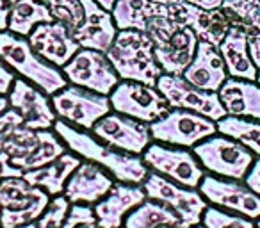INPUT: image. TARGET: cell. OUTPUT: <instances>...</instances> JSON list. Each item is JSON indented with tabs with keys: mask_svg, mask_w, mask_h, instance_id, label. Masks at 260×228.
<instances>
[{
	"mask_svg": "<svg viewBox=\"0 0 260 228\" xmlns=\"http://www.w3.org/2000/svg\"><path fill=\"white\" fill-rule=\"evenodd\" d=\"M114 182V177L107 170L91 160H82L66 180L62 194L70 203L94 205L111 191Z\"/></svg>",
	"mask_w": 260,
	"mask_h": 228,
	"instance_id": "d6986e66",
	"label": "cell"
},
{
	"mask_svg": "<svg viewBox=\"0 0 260 228\" xmlns=\"http://www.w3.org/2000/svg\"><path fill=\"white\" fill-rule=\"evenodd\" d=\"M15 79H16V73L13 72V70L9 68L4 61H2V57H0V94L8 96V93L11 91V86H13V82H15Z\"/></svg>",
	"mask_w": 260,
	"mask_h": 228,
	"instance_id": "74e56055",
	"label": "cell"
},
{
	"mask_svg": "<svg viewBox=\"0 0 260 228\" xmlns=\"http://www.w3.org/2000/svg\"><path fill=\"white\" fill-rule=\"evenodd\" d=\"M91 132L105 145L121 152L134 153V155H143V152L153 141L148 123L130 118L126 114H119L116 111L102 116L93 125Z\"/></svg>",
	"mask_w": 260,
	"mask_h": 228,
	"instance_id": "9a60e30c",
	"label": "cell"
},
{
	"mask_svg": "<svg viewBox=\"0 0 260 228\" xmlns=\"http://www.w3.org/2000/svg\"><path fill=\"white\" fill-rule=\"evenodd\" d=\"M221 57L226 66L228 77L234 79H246L255 80L256 79V68L253 64L251 57L248 52V29L239 23H232L230 30L226 32L224 40L217 47Z\"/></svg>",
	"mask_w": 260,
	"mask_h": 228,
	"instance_id": "d4e9b609",
	"label": "cell"
},
{
	"mask_svg": "<svg viewBox=\"0 0 260 228\" xmlns=\"http://www.w3.org/2000/svg\"><path fill=\"white\" fill-rule=\"evenodd\" d=\"M242 182H244L255 194L260 196V157H255V159H253V164L249 166L248 173H246V177L242 178Z\"/></svg>",
	"mask_w": 260,
	"mask_h": 228,
	"instance_id": "d590c367",
	"label": "cell"
},
{
	"mask_svg": "<svg viewBox=\"0 0 260 228\" xmlns=\"http://www.w3.org/2000/svg\"><path fill=\"white\" fill-rule=\"evenodd\" d=\"M84 20L75 30L73 40L80 45V48L107 52L118 34V27L114 23L111 11L104 9L94 0H82Z\"/></svg>",
	"mask_w": 260,
	"mask_h": 228,
	"instance_id": "7402d4cb",
	"label": "cell"
},
{
	"mask_svg": "<svg viewBox=\"0 0 260 228\" xmlns=\"http://www.w3.org/2000/svg\"><path fill=\"white\" fill-rule=\"evenodd\" d=\"M80 162H82V159L79 155H75L73 152H64L62 155H59L57 159L45 164V166L30 171H23L22 177L30 185H36V187H41L43 191H47L48 196L52 198V196L62 194L66 180Z\"/></svg>",
	"mask_w": 260,
	"mask_h": 228,
	"instance_id": "484cf974",
	"label": "cell"
},
{
	"mask_svg": "<svg viewBox=\"0 0 260 228\" xmlns=\"http://www.w3.org/2000/svg\"><path fill=\"white\" fill-rule=\"evenodd\" d=\"M216 132V121L185 109H170L162 118L150 123L153 141L182 148H192Z\"/></svg>",
	"mask_w": 260,
	"mask_h": 228,
	"instance_id": "9c48e42d",
	"label": "cell"
},
{
	"mask_svg": "<svg viewBox=\"0 0 260 228\" xmlns=\"http://www.w3.org/2000/svg\"><path fill=\"white\" fill-rule=\"evenodd\" d=\"M109 102L112 111L145 121L148 125L162 118L170 111L166 98L155 86L136 80H119L118 86L109 94Z\"/></svg>",
	"mask_w": 260,
	"mask_h": 228,
	"instance_id": "7c38bea8",
	"label": "cell"
},
{
	"mask_svg": "<svg viewBox=\"0 0 260 228\" xmlns=\"http://www.w3.org/2000/svg\"><path fill=\"white\" fill-rule=\"evenodd\" d=\"M145 32L153 43V54L162 73L182 75L194 57L198 38L191 27L175 22L168 15H157L146 25Z\"/></svg>",
	"mask_w": 260,
	"mask_h": 228,
	"instance_id": "277c9868",
	"label": "cell"
},
{
	"mask_svg": "<svg viewBox=\"0 0 260 228\" xmlns=\"http://www.w3.org/2000/svg\"><path fill=\"white\" fill-rule=\"evenodd\" d=\"M40 2H45V4H47V0H40Z\"/></svg>",
	"mask_w": 260,
	"mask_h": 228,
	"instance_id": "c3c4849f",
	"label": "cell"
},
{
	"mask_svg": "<svg viewBox=\"0 0 260 228\" xmlns=\"http://www.w3.org/2000/svg\"><path fill=\"white\" fill-rule=\"evenodd\" d=\"M228 116L260 120V84L228 77L217 91Z\"/></svg>",
	"mask_w": 260,
	"mask_h": 228,
	"instance_id": "cb8c5ba5",
	"label": "cell"
},
{
	"mask_svg": "<svg viewBox=\"0 0 260 228\" xmlns=\"http://www.w3.org/2000/svg\"><path fill=\"white\" fill-rule=\"evenodd\" d=\"M255 80H256V82L260 84V68H258V72H256V79H255Z\"/></svg>",
	"mask_w": 260,
	"mask_h": 228,
	"instance_id": "f6af8a7d",
	"label": "cell"
},
{
	"mask_svg": "<svg viewBox=\"0 0 260 228\" xmlns=\"http://www.w3.org/2000/svg\"><path fill=\"white\" fill-rule=\"evenodd\" d=\"M23 171L20 168L13 166L9 162V157L6 152H0V180L2 178H8V177H22Z\"/></svg>",
	"mask_w": 260,
	"mask_h": 228,
	"instance_id": "f35d334b",
	"label": "cell"
},
{
	"mask_svg": "<svg viewBox=\"0 0 260 228\" xmlns=\"http://www.w3.org/2000/svg\"><path fill=\"white\" fill-rule=\"evenodd\" d=\"M50 100L59 120L82 131H91L102 116L112 111L109 96L75 84H66L52 94Z\"/></svg>",
	"mask_w": 260,
	"mask_h": 228,
	"instance_id": "30bf717a",
	"label": "cell"
},
{
	"mask_svg": "<svg viewBox=\"0 0 260 228\" xmlns=\"http://www.w3.org/2000/svg\"><path fill=\"white\" fill-rule=\"evenodd\" d=\"M255 224H256V228H260V217H256V223Z\"/></svg>",
	"mask_w": 260,
	"mask_h": 228,
	"instance_id": "7dc6e473",
	"label": "cell"
},
{
	"mask_svg": "<svg viewBox=\"0 0 260 228\" xmlns=\"http://www.w3.org/2000/svg\"><path fill=\"white\" fill-rule=\"evenodd\" d=\"M189 4L196 6V8H203V9H216L221 8L223 0H185Z\"/></svg>",
	"mask_w": 260,
	"mask_h": 228,
	"instance_id": "60d3db41",
	"label": "cell"
},
{
	"mask_svg": "<svg viewBox=\"0 0 260 228\" xmlns=\"http://www.w3.org/2000/svg\"><path fill=\"white\" fill-rule=\"evenodd\" d=\"M94 2H96V4H100L104 9H107V11H111V9H112V6H114V2H116V0H94Z\"/></svg>",
	"mask_w": 260,
	"mask_h": 228,
	"instance_id": "b9f144b4",
	"label": "cell"
},
{
	"mask_svg": "<svg viewBox=\"0 0 260 228\" xmlns=\"http://www.w3.org/2000/svg\"><path fill=\"white\" fill-rule=\"evenodd\" d=\"M141 185L146 192V198L160 202L177 214L182 228L202 224L203 210L207 209L209 202L203 198L198 187L177 184V182L159 175L157 171H150Z\"/></svg>",
	"mask_w": 260,
	"mask_h": 228,
	"instance_id": "ba28073f",
	"label": "cell"
},
{
	"mask_svg": "<svg viewBox=\"0 0 260 228\" xmlns=\"http://www.w3.org/2000/svg\"><path fill=\"white\" fill-rule=\"evenodd\" d=\"M150 2H155V4H160V6H173V4L182 2V0H150Z\"/></svg>",
	"mask_w": 260,
	"mask_h": 228,
	"instance_id": "ee69618b",
	"label": "cell"
},
{
	"mask_svg": "<svg viewBox=\"0 0 260 228\" xmlns=\"http://www.w3.org/2000/svg\"><path fill=\"white\" fill-rule=\"evenodd\" d=\"M70 207H72V203L66 200L64 194L52 196L41 216H38L34 221L20 228H61V224L64 223L66 216H68Z\"/></svg>",
	"mask_w": 260,
	"mask_h": 228,
	"instance_id": "1f68e13d",
	"label": "cell"
},
{
	"mask_svg": "<svg viewBox=\"0 0 260 228\" xmlns=\"http://www.w3.org/2000/svg\"><path fill=\"white\" fill-rule=\"evenodd\" d=\"M202 224L205 228H256L255 219L219 209L216 205H207L202 216Z\"/></svg>",
	"mask_w": 260,
	"mask_h": 228,
	"instance_id": "4dcf8cb0",
	"label": "cell"
},
{
	"mask_svg": "<svg viewBox=\"0 0 260 228\" xmlns=\"http://www.w3.org/2000/svg\"><path fill=\"white\" fill-rule=\"evenodd\" d=\"M48 11L55 22L62 23L70 30H75L84 20L82 0H47Z\"/></svg>",
	"mask_w": 260,
	"mask_h": 228,
	"instance_id": "d6a6232c",
	"label": "cell"
},
{
	"mask_svg": "<svg viewBox=\"0 0 260 228\" xmlns=\"http://www.w3.org/2000/svg\"><path fill=\"white\" fill-rule=\"evenodd\" d=\"M141 157L150 171H157L162 177L187 187H198L205 175V170L191 148L152 141Z\"/></svg>",
	"mask_w": 260,
	"mask_h": 228,
	"instance_id": "8fae6325",
	"label": "cell"
},
{
	"mask_svg": "<svg viewBox=\"0 0 260 228\" xmlns=\"http://www.w3.org/2000/svg\"><path fill=\"white\" fill-rule=\"evenodd\" d=\"M16 0H0V30L8 29V18Z\"/></svg>",
	"mask_w": 260,
	"mask_h": 228,
	"instance_id": "ab89813d",
	"label": "cell"
},
{
	"mask_svg": "<svg viewBox=\"0 0 260 228\" xmlns=\"http://www.w3.org/2000/svg\"><path fill=\"white\" fill-rule=\"evenodd\" d=\"M2 152L8 153L13 166L22 171H30L55 160L59 155L68 152V148L54 128L32 131L20 125L6 139Z\"/></svg>",
	"mask_w": 260,
	"mask_h": 228,
	"instance_id": "5b68a950",
	"label": "cell"
},
{
	"mask_svg": "<svg viewBox=\"0 0 260 228\" xmlns=\"http://www.w3.org/2000/svg\"><path fill=\"white\" fill-rule=\"evenodd\" d=\"M155 87L166 98L170 109H185L203 114L210 120L217 121L226 116L219 94L214 91H205L196 87L182 75H171V73H160L157 79Z\"/></svg>",
	"mask_w": 260,
	"mask_h": 228,
	"instance_id": "5bb4252c",
	"label": "cell"
},
{
	"mask_svg": "<svg viewBox=\"0 0 260 228\" xmlns=\"http://www.w3.org/2000/svg\"><path fill=\"white\" fill-rule=\"evenodd\" d=\"M111 15L118 30H145L153 16L168 15V6L155 4L150 0H116Z\"/></svg>",
	"mask_w": 260,
	"mask_h": 228,
	"instance_id": "4316f807",
	"label": "cell"
},
{
	"mask_svg": "<svg viewBox=\"0 0 260 228\" xmlns=\"http://www.w3.org/2000/svg\"><path fill=\"white\" fill-rule=\"evenodd\" d=\"M219 134H224L235 141L242 143L255 157H260V120L251 118L224 116L216 121Z\"/></svg>",
	"mask_w": 260,
	"mask_h": 228,
	"instance_id": "f546056e",
	"label": "cell"
},
{
	"mask_svg": "<svg viewBox=\"0 0 260 228\" xmlns=\"http://www.w3.org/2000/svg\"><path fill=\"white\" fill-rule=\"evenodd\" d=\"M168 11H170V18H173L175 22L191 27L198 41H205L214 47H219L232 27L230 18L223 8L203 9L182 0L178 4L168 6Z\"/></svg>",
	"mask_w": 260,
	"mask_h": 228,
	"instance_id": "ac0fdd59",
	"label": "cell"
},
{
	"mask_svg": "<svg viewBox=\"0 0 260 228\" xmlns=\"http://www.w3.org/2000/svg\"><path fill=\"white\" fill-rule=\"evenodd\" d=\"M105 55L121 80H136L155 86L162 73L153 54V43L145 30H118Z\"/></svg>",
	"mask_w": 260,
	"mask_h": 228,
	"instance_id": "7a4b0ae2",
	"label": "cell"
},
{
	"mask_svg": "<svg viewBox=\"0 0 260 228\" xmlns=\"http://www.w3.org/2000/svg\"><path fill=\"white\" fill-rule=\"evenodd\" d=\"M178 228H182V226H178ZM191 228H205L203 224H196V226H191Z\"/></svg>",
	"mask_w": 260,
	"mask_h": 228,
	"instance_id": "bcb514c9",
	"label": "cell"
},
{
	"mask_svg": "<svg viewBox=\"0 0 260 228\" xmlns=\"http://www.w3.org/2000/svg\"><path fill=\"white\" fill-rule=\"evenodd\" d=\"M87 223H96L93 207L84 205V203H72L68 216H66L64 223L61 224V228H80Z\"/></svg>",
	"mask_w": 260,
	"mask_h": 228,
	"instance_id": "836d02e7",
	"label": "cell"
},
{
	"mask_svg": "<svg viewBox=\"0 0 260 228\" xmlns=\"http://www.w3.org/2000/svg\"><path fill=\"white\" fill-rule=\"evenodd\" d=\"M180 219L177 214L160 202L146 198L136 209L126 214L123 228H178Z\"/></svg>",
	"mask_w": 260,
	"mask_h": 228,
	"instance_id": "83f0119b",
	"label": "cell"
},
{
	"mask_svg": "<svg viewBox=\"0 0 260 228\" xmlns=\"http://www.w3.org/2000/svg\"><path fill=\"white\" fill-rule=\"evenodd\" d=\"M0 57L18 77L52 96L68 84L61 68L43 59L29 40L9 30H0Z\"/></svg>",
	"mask_w": 260,
	"mask_h": 228,
	"instance_id": "3957f363",
	"label": "cell"
},
{
	"mask_svg": "<svg viewBox=\"0 0 260 228\" xmlns=\"http://www.w3.org/2000/svg\"><path fill=\"white\" fill-rule=\"evenodd\" d=\"M191 150L205 173L232 180H242L255 159L242 143L219 132L200 141Z\"/></svg>",
	"mask_w": 260,
	"mask_h": 228,
	"instance_id": "8992f818",
	"label": "cell"
},
{
	"mask_svg": "<svg viewBox=\"0 0 260 228\" xmlns=\"http://www.w3.org/2000/svg\"><path fill=\"white\" fill-rule=\"evenodd\" d=\"M52 15L48 11V6L40 0H16L8 18L9 32L18 34V36L27 38L32 29L40 23L52 22Z\"/></svg>",
	"mask_w": 260,
	"mask_h": 228,
	"instance_id": "f1b7e54d",
	"label": "cell"
},
{
	"mask_svg": "<svg viewBox=\"0 0 260 228\" xmlns=\"http://www.w3.org/2000/svg\"><path fill=\"white\" fill-rule=\"evenodd\" d=\"M248 52L253 64L260 68V30L248 29Z\"/></svg>",
	"mask_w": 260,
	"mask_h": 228,
	"instance_id": "8d00e7d4",
	"label": "cell"
},
{
	"mask_svg": "<svg viewBox=\"0 0 260 228\" xmlns=\"http://www.w3.org/2000/svg\"><path fill=\"white\" fill-rule=\"evenodd\" d=\"M182 77L200 89L217 93L223 82L228 79L226 66H224V61L217 47L205 43V41H198L194 57L184 70Z\"/></svg>",
	"mask_w": 260,
	"mask_h": 228,
	"instance_id": "603a6c76",
	"label": "cell"
},
{
	"mask_svg": "<svg viewBox=\"0 0 260 228\" xmlns=\"http://www.w3.org/2000/svg\"><path fill=\"white\" fill-rule=\"evenodd\" d=\"M27 40L41 57L57 68H62L80 48V45L73 40L72 30L55 20L36 25Z\"/></svg>",
	"mask_w": 260,
	"mask_h": 228,
	"instance_id": "44dd1931",
	"label": "cell"
},
{
	"mask_svg": "<svg viewBox=\"0 0 260 228\" xmlns=\"http://www.w3.org/2000/svg\"><path fill=\"white\" fill-rule=\"evenodd\" d=\"M20 125H23L22 116H20L13 107H8L0 114V152L4 148V143H6V139L9 138V134H11L16 127H20Z\"/></svg>",
	"mask_w": 260,
	"mask_h": 228,
	"instance_id": "e575fe53",
	"label": "cell"
},
{
	"mask_svg": "<svg viewBox=\"0 0 260 228\" xmlns=\"http://www.w3.org/2000/svg\"><path fill=\"white\" fill-rule=\"evenodd\" d=\"M61 70L68 84L86 87L105 96H109L121 80L107 55L91 48H79Z\"/></svg>",
	"mask_w": 260,
	"mask_h": 228,
	"instance_id": "4fadbf2b",
	"label": "cell"
},
{
	"mask_svg": "<svg viewBox=\"0 0 260 228\" xmlns=\"http://www.w3.org/2000/svg\"><path fill=\"white\" fill-rule=\"evenodd\" d=\"M198 191L210 205L241 214L249 219L260 217V196L255 194L242 180L205 173L198 185Z\"/></svg>",
	"mask_w": 260,
	"mask_h": 228,
	"instance_id": "2e32d148",
	"label": "cell"
},
{
	"mask_svg": "<svg viewBox=\"0 0 260 228\" xmlns=\"http://www.w3.org/2000/svg\"><path fill=\"white\" fill-rule=\"evenodd\" d=\"M9 107V100L8 96H4V94H0V114L6 111V109Z\"/></svg>",
	"mask_w": 260,
	"mask_h": 228,
	"instance_id": "7bdbcfd3",
	"label": "cell"
},
{
	"mask_svg": "<svg viewBox=\"0 0 260 228\" xmlns=\"http://www.w3.org/2000/svg\"><path fill=\"white\" fill-rule=\"evenodd\" d=\"M9 107H13L22 116L23 127L32 131L52 128L57 120L52 100L45 91L27 82L22 77H16L8 93Z\"/></svg>",
	"mask_w": 260,
	"mask_h": 228,
	"instance_id": "e0dca14e",
	"label": "cell"
},
{
	"mask_svg": "<svg viewBox=\"0 0 260 228\" xmlns=\"http://www.w3.org/2000/svg\"><path fill=\"white\" fill-rule=\"evenodd\" d=\"M145 200L146 192L143 185L116 180L111 191L91 207L100 228H121L126 214Z\"/></svg>",
	"mask_w": 260,
	"mask_h": 228,
	"instance_id": "ffe728a7",
	"label": "cell"
},
{
	"mask_svg": "<svg viewBox=\"0 0 260 228\" xmlns=\"http://www.w3.org/2000/svg\"><path fill=\"white\" fill-rule=\"evenodd\" d=\"M50 196L30 185L23 177L0 180V228H20L34 221L47 209Z\"/></svg>",
	"mask_w": 260,
	"mask_h": 228,
	"instance_id": "52a82bcc",
	"label": "cell"
},
{
	"mask_svg": "<svg viewBox=\"0 0 260 228\" xmlns=\"http://www.w3.org/2000/svg\"><path fill=\"white\" fill-rule=\"evenodd\" d=\"M52 128L61 138V141L64 143L70 152L79 155L80 159L91 160V162L102 166L114 177V180L141 185L145 178L148 177L150 170L141 155L112 148V146L102 143L96 136H93L91 131L73 127L59 118L55 120Z\"/></svg>",
	"mask_w": 260,
	"mask_h": 228,
	"instance_id": "6da1fadb",
	"label": "cell"
}]
</instances>
